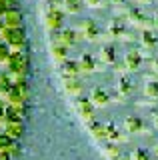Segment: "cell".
Wrapping results in <instances>:
<instances>
[{
    "mask_svg": "<svg viewBox=\"0 0 158 160\" xmlns=\"http://www.w3.org/2000/svg\"><path fill=\"white\" fill-rule=\"evenodd\" d=\"M44 24H46L48 32L54 34V32H58V30L66 24V16H64V12L56 6V4H48L46 14H44Z\"/></svg>",
    "mask_w": 158,
    "mask_h": 160,
    "instance_id": "obj_1",
    "label": "cell"
},
{
    "mask_svg": "<svg viewBox=\"0 0 158 160\" xmlns=\"http://www.w3.org/2000/svg\"><path fill=\"white\" fill-rule=\"evenodd\" d=\"M76 64H78V72H80V78L84 76H92V74L98 72V60L92 52H88V50H82L80 54H78L76 58Z\"/></svg>",
    "mask_w": 158,
    "mask_h": 160,
    "instance_id": "obj_2",
    "label": "cell"
},
{
    "mask_svg": "<svg viewBox=\"0 0 158 160\" xmlns=\"http://www.w3.org/2000/svg\"><path fill=\"white\" fill-rule=\"evenodd\" d=\"M88 100L92 102L94 108H106L112 100V94H110V90L104 88V86H92L88 90Z\"/></svg>",
    "mask_w": 158,
    "mask_h": 160,
    "instance_id": "obj_3",
    "label": "cell"
},
{
    "mask_svg": "<svg viewBox=\"0 0 158 160\" xmlns=\"http://www.w3.org/2000/svg\"><path fill=\"white\" fill-rule=\"evenodd\" d=\"M74 110H76V114L80 116V120H84V122L90 124L92 120H94V114H96V108L92 106V102L88 98H82L78 96L74 100Z\"/></svg>",
    "mask_w": 158,
    "mask_h": 160,
    "instance_id": "obj_4",
    "label": "cell"
},
{
    "mask_svg": "<svg viewBox=\"0 0 158 160\" xmlns=\"http://www.w3.org/2000/svg\"><path fill=\"white\" fill-rule=\"evenodd\" d=\"M114 88H116L118 98H128L132 92H134V82H132V76H130V74H124V72L116 74Z\"/></svg>",
    "mask_w": 158,
    "mask_h": 160,
    "instance_id": "obj_5",
    "label": "cell"
},
{
    "mask_svg": "<svg viewBox=\"0 0 158 160\" xmlns=\"http://www.w3.org/2000/svg\"><path fill=\"white\" fill-rule=\"evenodd\" d=\"M62 86H64V92L70 98H78L84 92V82H82V78H62Z\"/></svg>",
    "mask_w": 158,
    "mask_h": 160,
    "instance_id": "obj_6",
    "label": "cell"
},
{
    "mask_svg": "<svg viewBox=\"0 0 158 160\" xmlns=\"http://www.w3.org/2000/svg\"><path fill=\"white\" fill-rule=\"evenodd\" d=\"M124 130H126V132H130V134H142V132H146L144 118L136 116V114L126 116V118H124Z\"/></svg>",
    "mask_w": 158,
    "mask_h": 160,
    "instance_id": "obj_7",
    "label": "cell"
},
{
    "mask_svg": "<svg viewBox=\"0 0 158 160\" xmlns=\"http://www.w3.org/2000/svg\"><path fill=\"white\" fill-rule=\"evenodd\" d=\"M142 94L148 100H158V78L154 76H146L144 84H142Z\"/></svg>",
    "mask_w": 158,
    "mask_h": 160,
    "instance_id": "obj_8",
    "label": "cell"
},
{
    "mask_svg": "<svg viewBox=\"0 0 158 160\" xmlns=\"http://www.w3.org/2000/svg\"><path fill=\"white\" fill-rule=\"evenodd\" d=\"M26 106H6V122H24Z\"/></svg>",
    "mask_w": 158,
    "mask_h": 160,
    "instance_id": "obj_9",
    "label": "cell"
},
{
    "mask_svg": "<svg viewBox=\"0 0 158 160\" xmlns=\"http://www.w3.org/2000/svg\"><path fill=\"white\" fill-rule=\"evenodd\" d=\"M50 56L54 60V64H58L60 66L62 62H66L68 58H70V52H68L64 46H60V44H54L52 42V46H50Z\"/></svg>",
    "mask_w": 158,
    "mask_h": 160,
    "instance_id": "obj_10",
    "label": "cell"
},
{
    "mask_svg": "<svg viewBox=\"0 0 158 160\" xmlns=\"http://www.w3.org/2000/svg\"><path fill=\"white\" fill-rule=\"evenodd\" d=\"M2 130H4V134H6L8 138H12V140H18L22 136V122H4L2 124Z\"/></svg>",
    "mask_w": 158,
    "mask_h": 160,
    "instance_id": "obj_11",
    "label": "cell"
},
{
    "mask_svg": "<svg viewBox=\"0 0 158 160\" xmlns=\"http://www.w3.org/2000/svg\"><path fill=\"white\" fill-rule=\"evenodd\" d=\"M104 132H106V138L110 140L112 144H116V142H120V140H122L120 130H118L114 124H104Z\"/></svg>",
    "mask_w": 158,
    "mask_h": 160,
    "instance_id": "obj_12",
    "label": "cell"
},
{
    "mask_svg": "<svg viewBox=\"0 0 158 160\" xmlns=\"http://www.w3.org/2000/svg\"><path fill=\"white\" fill-rule=\"evenodd\" d=\"M88 128H90V134H92V136H94L96 140H102V138H106L104 124H102V122H94V120H92V122L88 124Z\"/></svg>",
    "mask_w": 158,
    "mask_h": 160,
    "instance_id": "obj_13",
    "label": "cell"
},
{
    "mask_svg": "<svg viewBox=\"0 0 158 160\" xmlns=\"http://www.w3.org/2000/svg\"><path fill=\"white\" fill-rule=\"evenodd\" d=\"M104 152H106V156L112 158V160H118V158L122 156V154H120V148H118L116 144H112V142L108 144V146H104Z\"/></svg>",
    "mask_w": 158,
    "mask_h": 160,
    "instance_id": "obj_14",
    "label": "cell"
},
{
    "mask_svg": "<svg viewBox=\"0 0 158 160\" xmlns=\"http://www.w3.org/2000/svg\"><path fill=\"white\" fill-rule=\"evenodd\" d=\"M130 158L132 160H152V154L148 152V150H144V148H136Z\"/></svg>",
    "mask_w": 158,
    "mask_h": 160,
    "instance_id": "obj_15",
    "label": "cell"
},
{
    "mask_svg": "<svg viewBox=\"0 0 158 160\" xmlns=\"http://www.w3.org/2000/svg\"><path fill=\"white\" fill-rule=\"evenodd\" d=\"M6 106H8V104L4 102L2 98H0V124L6 122Z\"/></svg>",
    "mask_w": 158,
    "mask_h": 160,
    "instance_id": "obj_16",
    "label": "cell"
},
{
    "mask_svg": "<svg viewBox=\"0 0 158 160\" xmlns=\"http://www.w3.org/2000/svg\"><path fill=\"white\" fill-rule=\"evenodd\" d=\"M154 126H156V128H158V112H156V114H154Z\"/></svg>",
    "mask_w": 158,
    "mask_h": 160,
    "instance_id": "obj_17",
    "label": "cell"
},
{
    "mask_svg": "<svg viewBox=\"0 0 158 160\" xmlns=\"http://www.w3.org/2000/svg\"><path fill=\"white\" fill-rule=\"evenodd\" d=\"M154 156L158 158V144H156V148H154Z\"/></svg>",
    "mask_w": 158,
    "mask_h": 160,
    "instance_id": "obj_18",
    "label": "cell"
},
{
    "mask_svg": "<svg viewBox=\"0 0 158 160\" xmlns=\"http://www.w3.org/2000/svg\"><path fill=\"white\" fill-rule=\"evenodd\" d=\"M118 160H132V158H126V156H120V158H118Z\"/></svg>",
    "mask_w": 158,
    "mask_h": 160,
    "instance_id": "obj_19",
    "label": "cell"
},
{
    "mask_svg": "<svg viewBox=\"0 0 158 160\" xmlns=\"http://www.w3.org/2000/svg\"><path fill=\"white\" fill-rule=\"evenodd\" d=\"M2 134H4V130H2V124H0V136H2Z\"/></svg>",
    "mask_w": 158,
    "mask_h": 160,
    "instance_id": "obj_20",
    "label": "cell"
},
{
    "mask_svg": "<svg viewBox=\"0 0 158 160\" xmlns=\"http://www.w3.org/2000/svg\"><path fill=\"white\" fill-rule=\"evenodd\" d=\"M44 2H46V4H50V2H54V0H44Z\"/></svg>",
    "mask_w": 158,
    "mask_h": 160,
    "instance_id": "obj_21",
    "label": "cell"
}]
</instances>
